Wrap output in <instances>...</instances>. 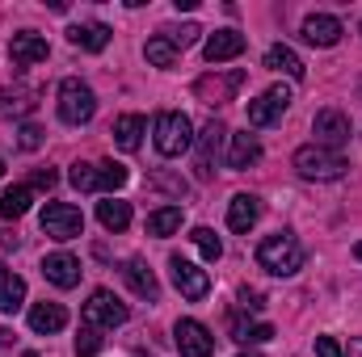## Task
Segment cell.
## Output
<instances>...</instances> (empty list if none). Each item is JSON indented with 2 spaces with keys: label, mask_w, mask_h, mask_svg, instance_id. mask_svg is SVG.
I'll use <instances>...</instances> for the list:
<instances>
[{
  "label": "cell",
  "mask_w": 362,
  "mask_h": 357,
  "mask_svg": "<svg viewBox=\"0 0 362 357\" xmlns=\"http://www.w3.org/2000/svg\"><path fill=\"white\" fill-rule=\"evenodd\" d=\"M257 265L274 277H291V273L303 269V244L291 231H274L257 244Z\"/></svg>",
  "instance_id": "cell-1"
},
{
  "label": "cell",
  "mask_w": 362,
  "mask_h": 357,
  "mask_svg": "<svg viewBox=\"0 0 362 357\" xmlns=\"http://www.w3.org/2000/svg\"><path fill=\"white\" fill-rule=\"evenodd\" d=\"M295 173L303 181H341L346 177V156L341 152H333V147H320V143H308V147H299L295 152Z\"/></svg>",
  "instance_id": "cell-2"
},
{
  "label": "cell",
  "mask_w": 362,
  "mask_h": 357,
  "mask_svg": "<svg viewBox=\"0 0 362 357\" xmlns=\"http://www.w3.org/2000/svg\"><path fill=\"white\" fill-rule=\"evenodd\" d=\"M156 152L160 156H181V152H189L194 147V122L181 114V109H165V114H156Z\"/></svg>",
  "instance_id": "cell-3"
},
{
  "label": "cell",
  "mask_w": 362,
  "mask_h": 357,
  "mask_svg": "<svg viewBox=\"0 0 362 357\" xmlns=\"http://www.w3.org/2000/svg\"><path fill=\"white\" fill-rule=\"evenodd\" d=\"M38 223H42V236H51V240H59V244L85 236V214H81V206H72V202H47L42 214H38Z\"/></svg>",
  "instance_id": "cell-4"
},
{
  "label": "cell",
  "mask_w": 362,
  "mask_h": 357,
  "mask_svg": "<svg viewBox=\"0 0 362 357\" xmlns=\"http://www.w3.org/2000/svg\"><path fill=\"white\" fill-rule=\"evenodd\" d=\"M93 114H97V92H93L85 80L68 76V80L59 85V118H64L68 126H85V122H93Z\"/></svg>",
  "instance_id": "cell-5"
},
{
  "label": "cell",
  "mask_w": 362,
  "mask_h": 357,
  "mask_svg": "<svg viewBox=\"0 0 362 357\" xmlns=\"http://www.w3.org/2000/svg\"><path fill=\"white\" fill-rule=\"evenodd\" d=\"M223 139H228V126L219 122V118H211L198 135H194V173L198 181H211L215 173V160H219V147H223Z\"/></svg>",
  "instance_id": "cell-6"
},
{
  "label": "cell",
  "mask_w": 362,
  "mask_h": 357,
  "mask_svg": "<svg viewBox=\"0 0 362 357\" xmlns=\"http://www.w3.org/2000/svg\"><path fill=\"white\" fill-rule=\"evenodd\" d=\"M127 303H118V294H110V290H93L89 303H85V324L89 328H118V324H127Z\"/></svg>",
  "instance_id": "cell-7"
},
{
  "label": "cell",
  "mask_w": 362,
  "mask_h": 357,
  "mask_svg": "<svg viewBox=\"0 0 362 357\" xmlns=\"http://www.w3.org/2000/svg\"><path fill=\"white\" fill-rule=\"evenodd\" d=\"M169 273H173V286H177L181 298L198 303V298H206V294H211V273H206V269H198L194 261H185V257H169Z\"/></svg>",
  "instance_id": "cell-8"
},
{
  "label": "cell",
  "mask_w": 362,
  "mask_h": 357,
  "mask_svg": "<svg viewBox=\"0 0 362 357\" xmlns=\"http://www.w3.org/2000/svg\"><path fill=\"white\" fill-rule=\"evenodd\" d=\"M240 85H245V72H211V76L194 80V97L202 105H228Z\"/></svg>",
  "instance_id": "cell-9"
},
{
  "label": "cell",
  "mask_w": 362,
  "mask_h": 357,
  "mask_svg": "<svg viewBox=\"0 0 362 357\" xmlns=\"http://www.w3.org/2000/svg\"><path fill=\"white\" fill-rule=\"evenodd\" d=\"M286 109H291V89L286 85H274L257 101H249V126H274V122H282Z\"/></svg>",
  "instance_id": "cell-10"
},
{
  "label": "cell",
  "mask_w": 362,
  "mask_h": 357,
  "mask_svg": "<svg viewBox=\"0 0 362 357\" xmlns=\"http://www.w3.org/2000/svg\"><path fill=\"white\" fill-rule=\"evenodd\" d=\"M173 341H177L181 357H211L215 353V337H211V328L198 324V320H177Z\"/></svg>",
  "instance_id": "cell-11"
},
{
  "label": "cell",
  "mask_w": 362,
  "mask_h": 357,
  "mask_svg": "<svg viewBox=\"0 0 362 357\" xmlns=\"http://www.w3.org/2000/svg\"><path fill=\"white\" fill-rule=\"evenodd\" d=\"M312 135H316V143L320 147H341V143H350V118L341 114V109H320L316 118H312Z\"/></svg>",
  "instance_id": "cell-12"
},
{
  "label": "cell",
  "mask_w": 362,
  "mask_h": 357,
  "mask_svg": "<svg viewBox=\"0 0 362 357\" xmlns=\"http://www.w3.org/2000/svg\"><path fill=\"white\" fill-rule=\"evenodd\" d=\"M47 55H51V47H47V38L34 34V30H21V34H13V42H8L13 68H34V63H42Z\"/></svg>",
  "instance_id": "cell-13"
},
{
  "label": "cell",
  "mask_w": 362,
  "mask_h": 357,
  "mask_svg": "<svg viewBox=\"0 0 362 357\" xmlns=\"http://www.w3.org/2000/svg\"><path fill=\"white\" fill-rule=\"evenodd\" d=\"M42 277L59 290H72L81 282V261L72 253H51V257H42Z\"/></svg>",
  "instance_id": "cell-14"
},
{
  "label": "cell",
  "mask_w": 362,
  "mask_h": 357,
  "mask_svg": "<svg viewBox=\"0 0 362 357\" xmlns=\"http://www.w3.org/2000/svg\"><path fill=\"white\" fill-rule=\"evenodd\" d=\"M341 21L333 17V13H312L308 21H303V38L312 42V47H337L341 42Z\"/></svg>",
  "instance_id": "cell-15"
},
{
  "label": "cell",
  "mask_w": 362,
  "mask_h": 357,
  "mask_svg": "<svg viewBox=\"0 0 362 357\" xmlns=\"http://www.w3.org/2000/svg\"><path fill=\"white\" fill-rule=\"evenodd\" d=\"M202 51H206V63H228L245 51V34L240 30H215Z\"/></svg>",
  "instance_id": "cell-16"
},
{
  "label": "cell",
  "mask_w": 362,
  "mask_h": 357,
  "mask_svg": "<svg viewBox=\"0 0 362 357\" xmlns=\"http://www.w3.org/2000/svg\"><path fill=\"white\" fill-rule=\"evenodd\" d=\"M228 139H232V147H228V169H232V173H245V169H253V164L262 160V143H257V135L240 131V135H228Z\"/></svg>",
  "instance_id": "cell-17"
},
{
  "label": "cell",
  "mask_w": 362,
  "mask_h": 357,
  "mask_svg": "<svg viewBox=\"0 0 362 357\" xmlns=\"http://www.w3.org/2000/svg\"><path fill=\"white\" fill-rule=\"evenodd\" d=\"M257 219H262V198H253V193H236L232 206H228V227L240 231V236H249V227H253Z\"/></svg>",
  "instance_id": "cell-18"
},
{
  "label": "cell",
  "mask_w": 362,
  "mask_h": 357,
  "mask_svg": "<svg viewBox=\"0 0 362 357\" xmlns=\"http://www.w3.org/2000/svg\"><path fill=\"white\" fill-rule=\"evenodd\" d=\"M122 277H127V286H131L139 298H148V303L160 298V282H156V273L144 265V261H127V265H122Z\"/></svg>",
  "instance_id": "cell-19"
},
{
  "label": "cell",
  "mask_w": 362,
  "mask_h": 357,
  "mask_svg": "<svg viewBox=\"0 0 362 357\" xmlns=\"http://www.w3.org/2000/svg\"><path fill=\"white\" fill-rule=\"evenodd\" d=\"M68 324V311L59 307V303H34L30 307V328L38 332V337H51V332H59Z\"/></svg>",
  "instance_id": "cell-20"
},
{
  "label": "cell",
  "mask_w": 362,
  "mask_h": 357,
  "mask_svg": "<svg viewBox=\"0 0 362 357\" xmlns=\"http://www.w3.org/2000/svg\"><path fill=\"white\" fill-rule=\"evenodd\" d=\"M68 38H72V47H81V51H105L110 47V25H101V21H85V25H72L68 30Z\"/></svg>",
  "instance_id": "cell-21"
},
{
  "label": "cell",
  "mask_w": 362,
  "mask_h": 357,
  "mask_svg": "<svg viewBox=\"0 0 362 357\" xmlns=\"http://www.w3.org/2000/svg\"><path fill=\"white\" fill-rule=\"evenodd\" d=\"M21 303H25V282H21L8 265H0V315L21 311Z\"/></svg>",
  "instance_id": "cell-22"
},
{
  "label": "cell",
  "mask_w": 362,
  "mask_h": 357,
  "mask_svg": "<svg viewBox=\"0 0 362 357\" xmlns=\"http://www.w3.org/2000/svg\"><path fill=\"white\" fill-rule=\"evenodd\" d=\"M144 131H148V122H144L139 114H122V118L114 122V143H118L122 152H139Z\"/></svg>",
  "instance_id": "cell-23"
},
{
  "label": "cell",
  "mask_w": 362,
  "mask_h": 357,
  "mask_svg": "<svg viewBox=\"0 0 362 357\" xmlns=\"http://www.w3.org/2000/svg\"><path fill=\"white\" fill-rule=\"evenodd\" d=\"M266 68L270 72H282V76H291V80H303V59L291 51V47H282V42H274L270 51H266Z\"/></svg>",
  "instance_id": "cell-24"
},
{
  "label": "cell",
  "mask_w": 362,
  "mask_h": 357,
  "mask_svg": "<svg viewBox=\"0 0 362 357\" xmlns=\"http://www.w3.org/2000/svg\"><path fill=\"white\" fill-rule=\"evenodd\" d=\"M34 105H38V92L25 89V85L0 92V114L4 118H25V114H34Z\"/></svg>",
  "instance_id": "cell-25"
},
{
  "label": "cell",
  "mask_w": 362,
  "mask_h": 357,
  "mask_svg": "<svg viewBox=\"0 0 362 357\" xmlns=\"http://www.w3.org/2000/svg\"><path fill=\"white\" fill-rule=\"evenodd\" d=\"M97 219H101L105 231H127L131 227V202L105 198V202H97Z\"/></svg>",
  "instance_id": "cell-26"
},
{
  "label": "cell",
  "mask_w": 362,
  "mask_h": 357,
  "mask_svg": "<svg viewBox=\"0 0 362 357\" xmlns=\"http://www.w3.org/2000/svg\"><path fill=\"white\" fill-rule=\"evenodd\" d=\"M181 219H185L181 206H160V210H152V214H148V236H160V240L173 236V231H181Z\"/></svg>",
  "instance_id": "cell-27"
},
{
  "label": "cell",
  "mask_w": 362,
  "mask_h": 357,
  "mask_svg": "<svg viewBox=\"0 0 362 357\" xmlns=\"http://www.w3.org/2000/svg\"><path fill=\"white\" fill-rule=\"evenodd\" d=\"M30 202H34L30 185H13V189H4V193H0V219H21V214L30 210Z\"/></svg>",
  "instance_id": "cell-28"
},
{
  "label": "cell",
  "mask_w": 362,
  "mask_h": 357,
  "mask_svg": "<svg viewBox=\"0 0 362 357\" xmlns=\"http://www.w3.org/2000/svg\"><path fill=\"white\" fill-rule=\"evenodd\" d=\"M144 55H148V63H152V68H173L181 51L173 47V42H169V38H165V34H156V38H148Z\"/></svg>",
  "instance_id": "cell-29"
},
{
  "label": "cell",
  "mask_w": 362,
  "mask_h": 357,
  "mask_svg": "<svg viewBox=\"0 0 362 357\" xmlns=\"http://www.w3.org/2000/svg\"><path fill=\"white\" fill-rule=\"evenodd\" d=\"M127 177H131V173H127V164H118V160H101V164H97V185H101L110 198H114V189L127 185Z\"/></svg>",
  "instance_id": "cell-30"
},
{
  "label": "cell",
  "mask_w": 362,
  "mask_h": 357,
  "mask_svg": "<svg viewBox=\"0 0 362 357\" xmlns=\"http://www.w3.org/2000/svg\"><path fill=\"white\" fill-rule=\"evenodd\" d=\"M232 337L240 345H262V341H274V328L270 324H240V320H232Z\"/></svg>",
  "instance_id": "cell-31"
},
{
  "label": "cell",
  "mask_w": 362,
  "mask_h": 357,
  "mask_svg": "<svg viewBox=\"0 0 362 357\" xmlns=\"http://www.w3.org/2000/svg\"><path fill=\"white\" fill-rule=\"evenodd\" d=\"M189 240L198 244V253H202L206 261H219V257H223V244H219V236H215L211 227H194V231H189Z\"/></svg>",
  "instance_id": "cell-32"
},
{
  "label": "cell",
  "mask_w": 362,
  "mask_h": 357,
  "mask_svg": "<svg viewBox=\"0 0 362 357\" xmlns=\"http://www.w3.org/2000/svg\"><path fill=\"white\" fill-rule=\"evenodd\" d=\"M177 51H185V47H194L198 38H202V25H194V21H185V25H169V30H160Z\"/></svg>",
  "instance_id": "cell-33"
},
{
  "label": "cell",
  "mask_w": 362,
  "mask_h": 357,
  "mask_svg": "<svg viewBox=\"0 0 362 357\" xmlns=\"http://www.w3.org/2000/svg\"><path fill=\"white\" fill-rule=\"evenodd\" d=\"M101 345H105V341H101V328H89V324H85L81 337H76V357H97Z\"/></svg>",
  "instance_id": "cell-34"
},
{
  "label": "cell",
  "mask_w": 362,
  "mask_h": 357,
  "mask_svg": "<svg viewBox=\"0 0 362 357\" xmlns=\"http://www.w3.org/2000/svg\"><path fill=\"white\" fill-rule=\"evenodd\" d=\"M72 185H76L81 193L101 189V185H97V164H72Z\"/></svg>",
  "instance_id": "cell-35"
},
{
  "label": "cell",
  "mask_w": 362,
  "mask_h": 357,
  "mask_svg": "<svg viewBox=\"0 0 362 357\" xmlns=\"http://www.w3.org/2000/svg\"><path fill=\"white\" fill-rule=\"evenodd\" d=\"M17 147H21V152H34V147H42V131H38L34 122H25V126L17 131Z\"/></svg>",
  "instance_id": "cell-36"
},
{
  "label": "cell",
  "mask_w": 362,
  "mask_h": 357,
  "mask_svg": "<svg viewBox=\"0 0 362 357\" xmlns=\"http://www.w3.org/2000/svg\"><path fill=\"white\" fill-rule=\"evenodd\" d=\"M316 357H346V349L333 337H316Z\"/></svg>",
  "instance_id": "cell-37"
},
{
  "label": "cell",
  "mask_w": 362,
  "mask_h": 357,
  "mask_svg": "<svg viewBox=\"0 0 362 357\" xmlns=\"http://www.w3.org/2000/svg\"><path fill=\"white\" fill-rule=\"evenodd\" d=\"M55 181H59V173H55V169H38V173L30 177V185H34V189H51Z\"/></svg>",
  "instance_id": "cell-38"
},
{
  "label": "cell",
  "mask_w": 362,
  "mask_h": 357,
  "mask_svg": "<svg viewBox=\"0 0 362 357\" xmlns=\"http://www.w3.org/2000/svg\"><path fill=\"white\" fill-rule=\"evenodd\" d=\"M240 307H245V311H262V307H266V298H262L257 290H240Z\"/></svg>",
  "instance_id": "cell-39"
},
{
  "label": "cell",
  "mask_w": 362,
  "mask_h": 357,
  "mask_svg": "<svg viewBox=\"0 0 362 357\" xmlns=\"http://www.w3.org/2000/svg\"><path fill=\"white\" fill-rule=\"evenodd\" d=\"M152 185H165V189H169V193H185V181H173V177H165V173H156V177H152Z\"/></svg>",
  "instance_id": "cell-40"
},
{
  "label": "cell",
  "mask_w": 362,
  "mask_h": 357,
  "mask_svg": "<svg viewBox=\"0 0 362 357\" xmlns=\"http://www.w3.org/2000/svg\"><path fill=\"white\" fill-rule=\"evenodd\" d=\"M21 240H17V231H0V248H17Z\"/></svg>",
  "instance_id": "cell-41"
},
{
  "label": "cell",
  "mask_w": 362,
  "mask_h": 357,
  "mask_svg": "<svg viewBox=\"0 0 362 357\" xmlns=\"http://www.w3.org/2000/svg\"><path fill=\"white\" fill-rule=\"evenodd\" d=\"M346 357H362V341H350L346 345Z\"/></svg>",
  "instance_id": "cell-42"
},
{
  "label": "cell",
  "mask_w": 362,
  "mask_h": 357,
  "mask_svg": "<svg viewBox=\"0 0 362 357\" xmlns=\"http://www.w3.org/2000/svg\"><path fill=\"white\" fill-rule=\"evenodd\" d=\"M354 257H358V261H362V244H354Z\"/></svg>",
  "instance_id": "cell-43"
},
{
  "label": "cell",
  "mask_w": 362,
  "mask_h": 357,
  "mask_svg": "<svg viewBox=\"0 0 362 357\" xmlns=\"http://www.w3.org/2000/svg\"><path fill=\"white\" fill-rule=\"evenodd\" d=\"M0 173H4V160H0Z\"/></svg>",
  "instance_id": "cell-44"
},
{
  "label": "cell",
  "mask_w": 362,
  "mask_h": 357,
  "mask_svg": "<svg viewBox=\"0 0 362 357\" xmlns=\"http://www.w3.org/2000/svg\"><path fill=\"white\" fill-rule=\"evenodd\" d=\"M240 357H253V353H240Z\"/></svg>",
  "instance_id": "cell-45"
}]
</instances>
